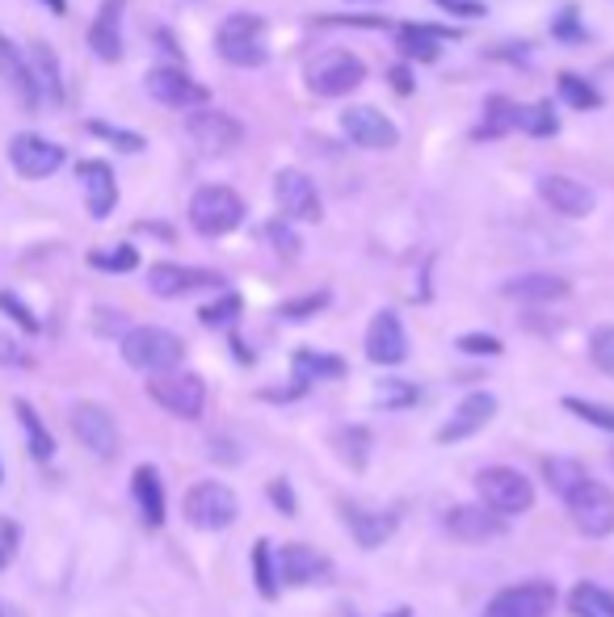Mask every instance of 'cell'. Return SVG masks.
Instances as JSON below:
<instances>
[{
  "instance_id": "obj_48",
  "label": "cell",
  "mask_w": 614,
  "mask_h": 617,
  "mask_svg": "<svg viewBox=\"0 0 614 617\" xmlns=\"http://www.w3.org/2000/svg\"><path fill=\"white\" fill-rule=\"evenodd\" d=\"M501 345L497 337H488V332H467V337H459V354L467 357H501Z\"/></svg>"
},
{
  "instance_id": "obj_58",
  "label": "cell",
  "mask_w": 614,
  "mask_h": 617,
  "mask_svg": "<svg viewBox=\"0 0 614 617\" xmlns=\"http://www.w3.org/2000/svg\"><path fill=\"white\" fill-rule=\"evenodd\" d=\"M392 617H413V609H396Z\"/></svg>"
},
{
  "instance_id": "obj_5",
  "label": "cell",
  "mask_w": 614,
  "mask_h": 617,
  "mask_svg": "<svg viewBox=\"0 0 614 617\" xmlns=\"http://www.w3.org/2000/svg\"><path fill=\"white\" fill-rule=\"evenodd\" d=\"M245 219V202L231 186H202L190 198V223L198 236H228Z\"/></svg>"
},
{
  "instance_id": "obj_55",
  "label": "cell",
  "mask_w": 614,
  "mask_h": 617,
  "mask_svg": "<svg viewBox=\"0 0 614 617\" xmlns=\"http://www.w3.org/2000/svg\"><path fill=\"white\" fill-rule=\"evenodd\" d=\"M228 446H231L228 437L211 441V458H219V462H240V454H236V449H228Z\"/></svg>"
},
{
  "instance_id": "obj_25",
  "label": "cell",
  "mask_w": 614,
  "mask_h": 617,
  "mask_svg": "<svg viewBox=\"0 0 614 617\" xmlns=\"http://www.w3.org/2000/svg\"><path fill=\"white\" fill-rule=\"evenodd\" d=\"M122 9H127V0H101L93 26H89V47L106 63L122 59Z\"/></svg>"
},
{
  "instance_id": "obj_45",
  "label": "cell",
  "mask_w": 614,
  "mask_h": 617,
  "mask_svg": "<svg viewBox=\"0 0 614 617\" xmlns=\"http://www.w3.org/2000/svg\"><path fill=\"white\" fill-rule=\"evenodd\" d=\"M328 307V290H311V295H304V299H290L278 307V316L283 319H311V316H320Z\"/></svg>"
},
{
  "instance_id": "obj_39",
  "label": "cell",
  "mask_w": 614,
  "mask_h": 617,
  "mask_svg": "<svg viewBox=\"0 0 614 617\" xmlns=\"http://www.w3.org/2000/svg\"><path fill=\"white\" fill-rule=\"evenodd\" d=\"M564 408L573 411L576 420L594 425V429L614 432V408H606V404H594V399H581V395H564Z\"/></svg>"
},
{
  "instance_id": "obj_2",
  "label": "cell",
  "mask_w": 614,
  "mask_h": 617,
  "mask_svg": "<svg viewBox=\"0 0 614 617\" xmlns=\"http://www.w3.org/2000/svg\"><path fill=\"white\" fill-rule=\"evenodd\" d=\"M476 496L488 512H497L501 521L522 517L535 508V484L514 467H484L476 475Z\"/></svg>"
},
{
  "instance_id": "obj_52",
  "label": "cell",
  "mask_w": 614,
  "mask_h": 617,
  "mask_svg": "<svg viewBox=\"0 0 614 617\" xmlns=\"http://www.w3.org/2000/svg\"><path fill=\"white\" fill-rule=\"evenodd\" d=\"M438 9L455 13V18H484V4L481 0H434Z\"/></svg>"
},
{
  "instance_id": "obj_11",
  "label": "cell",
  "mask_w": 614,
  "mask_h": 617,
  "mask_svg": "<svg viewBox=\"0 0 614 617\" xmlns=\"http://www.w3.org/2000/svg\"><path fill=\"white\" fill-rule=\"evenodd\" d=\"M552 609H556V584L552 580L509 584L488 600V617H552Z\"/></svg>"
},
{
  "instance_id": "obj_50",
  "label": "cell",
  "mask_w": 614,
  "mask_h": 617,
  "mask_svg": "<svg viewBox=\"0 0 614 617\" xmlns=\"http://www.w3.org/2000/svg\"><path fill=\"white\" fill-rule=\"evenodd\" d=\"M269 500H274V508H278L283 517H299V500H295V487H290L287 479H274V484H269Z\"/></svg>"
},
{
  "instance_id": "obj_47",
  "label": "cell",
  "mask_w": 614,
  "mask_h": 617,
  "mask_svg": "<svg viewBox=\"0 0 614 617\" xmlns=\"http://www.w3.org/2000/svg\"><path fill=\"white\" fill-rule=\"evenodd\" d=\"M552 38H559V42H585V26H581V13H576L573 4L552 21Z\"/></svg>"
},
{
  "instance_id": "obj_31",
  "label": "cell",
  "mask_w": 614,
  "mask_h": 617,
  "mask_svg": "<svg viewBox=\"0 0 614 617\" xmlns=\"http://www.w3.org/2000/svg\"><path fill=\"white\" fill-rule=\"evenodd\" d=\"M13 411H18V425H21V432H26V441H30V454H34L39 462H51V458H56V437L42 425V416L34 411V404L13 399Z\"/></svg>"
},
{
  "instance_id": "obj_15",
  "label": "cell",
  "mask_w": 614,
  "mask_h": 617,
  "mask_svg": "<svg viewBox=\"0 0 614 617\" xmlns=\"http://www.w3.org/2000/svg\"><path fill=\"white\" fill-rule=\"evenodd\" d=\"M143 89H148L152 101L169 106V110H190V106H202V101L211 97L198 80H194V76H186L181 68H174V63L152 68V72L143 76Z\"/></svg>"
},
{
  "instance_id": "obj_26",
  "label": "cell",
  "mask_w": 614,
  "mask_h": 617,
  "mask_svg": "<svg viewBox=\"0 0 614 617\" xmlns=\"http://www.w3.org/2000/svg\"><path fill=\"white\" fill-rule=\"evenodd\" d=\"M26 59H30V72H34V84H39V93L47 106H63L68 101V89H63V72H59V56L51 42H42L34 38L30 47H26Z\"/></svg>"
},
{
  "instance_id": "obj_1",
  "label": "cell",
  "mask_w": 614,
  "mask_h": 617,
  "mask_svg": "<svg viewBox=\"0 0 614 617\" xmlns=\"http://www.w3.org/2000/svg\"><path fill=\"white\" fill-rule=\"evenodd\" d=\"M186 357V340L169 332V328H156V324H143V328H131L122 332V361L139 370V375H169L181 366Z\"/></svg>"
},
{
  "instance_id": "obj_37",
  "label": "cell",
  "mask_w": 614,
  "mask_h": 617,
  "mask_svg": "<svg viewBox=\"0 0 614 617\" xmlns=\"http://www.w3.org/2000/svg\"><path fill=\"white\" fill-rule=\"evenodd\" d=\"M556 89L573 110H597V106H602V93H597L590 80H581L576 72H559Z\"/></svg>"
},
{
  "instance_id": "obj_17",
  "label": "cell",
  "mask_w": 614,
  "mask_h": 617,
  "mask_svg": "<svg viewBox=\"0 0 614 617\" xmlns=\"http://www.w3.org/2000/svg\"><path fill=\"white\" fill-rule=\"evenodd\" d=\"M493 416H497V395L472 391L459 408L450 411V420L438 429V446H459V441H467V437H476Z\"/></svg>"
},
{
  "instance_id": "obj_3",
  "label": "cell",
  "mask_w": 614,
  "mask_h": 617,
  "mask_svg": "<svg viewBox=\"0 0 614 617\" xmlns=\"http://www.w3.org/2000/svg\"><path fill=\"white\" fill-rule=\"evenodd\" d=\"M215 47H219V56L228 59L231 68H261L269 59L266 21L257 13H231L219 26V34H215Z\"/></svg>"
},
{
  "instance_id": "obj_53",
  "label": "cell",
  "mask_w": 614,
  "mask_h": 617,
  "mask_svg": "<svg viewBox=\"0 0 614 617\" xmlns=\"http://www.w3.org/2000/svg\"><path fill=\"white\" fill-rule=\"evenodd\" d=\"M320 26H354V30H379V18H325Z\"/></svg>"
},
{
  "instance_id": "obj_9",
  "label": "cell",
  "mask_w": 614,
  "mask_h": 617,
  "mask_svg": "<svg viewBox=\"0 0 614 617\" xmlns=\"http://www.w3.org/2000/svg\"><path fill=\"white\" fill-rule=\"evenodd\" d=\"M68 425H72L77 441L89 449L93 458H115L118 454V425H115V416H110V408H101L93 399H80V404H72V411H68Z\"/></svg>"
},
{
  "instance_id": "obj_8",
  "label": "cell",
  "mask_w": 614,
  "mask_h": 617,
  "mask_svg": "<svg viewBox=\"0 0 614 617\" xmlns=\"http://www.w3.org/2000/svg\"><path fill=\"white\" fill-rule=\"evenodd\" d=\"M564 505H568V517L585 538H611L614 534V491L606 484L585 479Z\"/></svg>"
},
{
  "instance_id": "obj_4",
  "label": "cell",
  "mask_w": 614,
  "mask_h": 617,
  "mask_svg": "<svg viewBox=\"0 0 614 617\" xmlns=\"http://www.w3.org/2000/svg\"><path fill=\"white\" fill-rule=\"evenodd\" d=\"M181 512H186V521H190L194 529L219 534V529L236 525V517H240V500H236V491H231L228 484L202 479V484H194L190 491H186Z\"/></svg>"
},
{
  "instance_id": "obj_33",
  "label": "cell",
  "mask_w": 614,
  "mask_h": 617,
  "mask_svg": "<svg viewBox=\"0 0 614 617\" xmlns=\"http://www.w3.org/2000/svg\"><path fill=\"white\" fill-rule=\"evenodd\" d=\"M333 446H337V458L346 462L349 470H363L370 462V429L366 425H346V429L333 432Z\"/></svg>"
},
{
  "instance_id": "obj_59",
  "label": "cell",
  "mask_w": 614,
  "mask_h": 617,
  "mask_svg": "<svg viewBox=\"0 0 614 617\" xmlns=\"http://www.w3.org/2000/svg\"><path fill=\"white\" fill-rule=\"evenodd\" d=\"M0 617H18V614H13V609H0Z\"/></svg>"
},
{
  "instance_id": "obj_38",
  "label": "cell",
  "mask_w": 614,
  "mask_h": 617,
  "mask_svg": "<svg viewBox=\"0 0 614 617\" xmlns=\"http://www.w3.org/2000/svg\"><path fill=\"white\" fill-rule=\"evenodd\" d=\"M417 399H422V391H417L413 382H404V378H379V387H375V404L384 411L413 408Z\"/></svg>"
},
{
  "instance_id": "obj_43",
  "label": "cell",
  "mask_w": 614,
  "mask_h": 617,
  "mask_svg": "<svg viewBox=\"0 0 614 617\" xmlns=\"http://www.w3.org/2000/svg\"><path fill=\"white\" fill-rule=\"evenodd\" d=\"M89 127V135L93 139H106L110 148H118V151H143V139L135 131H122V127H115V122H101V118H93V122H85Z\"/></svg>"
},
{
  "instance_id": "obj_23",
  "label": "cell",
  "mask_w": 614,
  "mask_h": 617,
  "mask_svg": "<svg viewBox=\"0 0 614 617\" xmlns=\"http://www.w3.org/2000/svg\"><path fill=\"white\" fill-rule=\"evenodd\" d=\"M341 521L346 529L354 534V543L363 546V550H375V546H384L392 534H396V512H387V508H366V505H341Z\"/></svg>"
},
{
  "instance_id": "obj_22",
  "label": "cell",
  "mask_w": 614,
  "mask_h": 617,
  "mask_svg": "<svg viewBox=\"0 0 614 617\" xmlns=\"http://www.w3.org/2000/svg\"><path fill=\"white\" fill-rule=\"evenodd\" d=\"M442 525H446V534L450 538H459V543H488V538H501L509 525L501 521L497 512H488L484 505H459L450 508L446 517H442Z\"/></svg>"
},
{
  "instance_id": "obj_16",
  "label": "cell",
  "mask_w": 614,
  "mask_h": 617,
  "mask_svg": "<svg viewBox=\"0 0 614 617\" xmlns=\"http://www.w3.org/2000/svg\"><path fill=\"white\" fill-rule=\"evenodd\" d=\"M219 273L211 269H190V265H174L160 261L148 269V290L156 299H181V295H194V290H215L219 286Z\"/></svg>"
},
{
  "instance_id": "obj_6",
  "label": "cell",
  "mask_w": 614,
  "mask_h": 617,
  "mask_svg": "<svg viewBox=\"0 0 614 617\" xmlns=\"http://www.w3.org/2000/svg\"><path fill=\"white\" fill-rule=\"evenodd\" d=\"M148 395L177 420H198L207 411V382L194 370H169L148 378Z\"/></svg>"
},
{
  "instance_id": "obj_24",
  "label": "cell",
  "mask_w": 614,
  "mask_h": 617,
  "mask_svg": "<svg viewBox=\"0 0 614 617\" xmlns=\"http://www.w3.org/2000/svg\"><path fill=\"white\" fill-rule=\"evenodd\" d=\"M80 186H85V206H89V215L93 219H110L118 206V181H115V169L106 165V160H80Z\"/></svg>"
},
{
  "instance_id": "obj_44",
  "label": "cell",
  "mask_w": 614,
  "mask_h": 617,
  "mask_svg": "<svg viewBox=\"0 0 614 617\" xmlns=\"http://www.w3.org/2000/svg\"><path fill=\"white\" fill-rule=\"evenodd\" d=\"M590 357H594V366L602 375L614 378V324L594 328V337H590Z\"/></svg>"
},
{
  "instance_id": "obj_40",
  "label": "cell",
  "mask_w": 614,
  "mask_h": 617,
  "mask_svg": "<svg viewBox=\"0 0 614 617\" xmlns=\"http://www.w3.org/2000/svg\"><path fill=\"white\" fill-rule=\"evenodd\" d=\"M240 307H245V302H240V295H236V290H228V295H219L215 302H207V307L198 311V319H202L207 328H231V324L240 319Z\"/></svg>"
},
{
  "instance_id": "obj_30",
  "label": "cell",
  "mask_w": 614,
  "mask_h": 617,
  "mask_svg": "<svg viewBox=\"0 0 614 617\" xmlns=\"http://www.w3.org/2000/svg\"><path fill=\"white\" fill-rule=\"evenodd\" d=\"M522 122H526V106L509 101V97H488L476 139H501V135H509V131H522Z\"/></svg>"
},
{
  "instance_id": "obj_7",
  "label": "cell",
  "mask_w": 614,
  "mask_h": 617,
  "mask_svg": "<svg viewBox=\"0 0 614 617\" xmlns=\"http://www.w3.org/2000/svg\"><path fill=\"white\" fill-rule=\"evenodd\" d=\"M366 80V63L354 51H325L307 68V89L316 97H346Z\"/></svg>"
},
{
  "instance_id": "obj_54",
  "label": "cell",
  "mask_w": 614,
  "mask_h": 617,
  "mask_svg": "<svg viewBox=\"0 0 614 617\" xmlns=\"http://www.w3.org/2000/svg\"><path fill=\"white\" fill-rule=\"evenodd\" d=\"M0 357H4L9 366H30V357L21 354V349H18V345H13L9 337H0Z\"/></svg>"
},
{
  "instance_id": "obj_41",
  "label": "cell",
  "mask_w": 614,
  "mask_h": 617,
  "mask_svg": "<svg viewBox=\"0 0 614 617\" xmlns=\"http://www.w3.org/2000/svg\"><path fill=\"white\" fill-rule=\"evenodd\" d=\"M522 131L535 135V139H552L559 131V118L552 110V101H535V106H526V122H522Z\"/></svg>"
},
{
  "instance_id": "obj_14",
  "label": "cell",
  "mask_w": 614,
  "mask_h": 617,
  "mask_svg": "<svg viewBox=\"0 0 614 617\" xmlns=\"http://www.w3.org/2000/svg\"><path fill=\"white\" fill-rule=\"evenodd\" d=\"M341 131H346L349 143H358V148H366V151H387L400 143L396 122H392L384 110H375V106H349V110L341 113Z\"/></svg>"
},
{
  "instance_id": "obj_57",
  "label": "cell",
  "mask_w": 614,
  "mask_h": 617,
  "mask_svg": "<svg viewBox=\"0 0 614 617\" xmlns=\"http://www.w3.org/2000/svg\"><path fill=\"white\" fill-rule=\"evenodd\" d=\"M39 4H47L51 13H68V0H39Z\"/></svg>"
},
{
  "instance_id": "obj_10",
  "label": "cell",
  "mask_w": 614,
  "mask_h": 617,
  "mask_svg": "<svg viewBox=\"0 0 614 617\" xmlns=\"http://www.w3.org/2000/svg\"><path fill=\"white\" fill-rule=\"evenodd\" d=\"M63 148L59 143H51V139H42V135H13L9 139V165H13V172L18 177H26V181H47V177H56L59 169H63Z\"/></svg>"
},
{
  "instance_id": "obj_36",
  "label": "cell",
  "mask_w": 614,
  "mask_h": 617,
  "mask_svg": "<svg viewBox=\"0 0 614 617\" xmlns=\"http://www.w3.org/2000/svg\"><path fill=\"white\" fill-rule=\"evenodd\" d=\"M252 580H257V593L266 600L278 597V567H274V550H269L266 538L252 543Z\"/></svg>"
},
{
  "instance_id": "obj_32",
  "label": "cell",
  "mask_w": 614,
  "mask_h": 617,
  "mask_svg": "<svg viewBox=\"0 0 614 617\" xmlns=\"http://www.w3.org/2000/svg\"><path fill=\"white\" fill-rule=\"evenodd\" d=\"M290 366H295V387H304V391H307V382H316V378H341L346 375V361H341V357L316 354V349H299Z\"/></svg>"
},
{
  "instance_id": "obj_60",
  "label": "cell",
  "mask_w": 614,
  "mask_h": 617,
  "mask_svg": "<svg viewBox=\"0 0 614 617\" xmlns=\"http://www.w3.org/2000/svg\"><path fill=\"white\" fill-rule=\"evenodd\" d=\"M0 484H4V462H0Z\"/></svg>"
},
{
  "instance_id": "obj_35",
  "label": "cell",
  "mask_w": 614,
  "mask_h": 617,
  "mask_svg": "<svg viewBox=\"0 0 614 617\" xmlns=\"http://www.w3.org/2000/svg\"><path fill=\"white\" fill-rule=\"evenodd\" d=\"M573 614L576 617H614V593L597 588V584H576Z\"/></svg>"
},
{
  "instance_id": "obj_29",
  "label": "cell",
  "mask_w": 614,
  "mask_h": 617,
  "mask_svg": "<svg viewBox=\"0 0 614 617\" xmlns=\"http://www.w3.org/2000/svg\"><path fill=\"white\" fill-rule=\"evenodd\" d=\"M442 38H459V30H446V26H400V51L408 59H417V63H438V42Z\"/></svg>"
},
{
  "instance_id": "obj_56",
  "label": "cell",
  "mask_w": 614,
  "mask_h": 617,
  "mask_svg": "<svg viewBox=\"0 0 614 617\" xmlns=\"http://www.w3.org/2000/svg\"><path fill=\"white\" fill-rule=\"evenodd\" d=\"M392 84H396V93H400V97L413 93V80H408V68H392Z\"/></svg>"
},
{
  "instance_id": "obj_49",
  "label": "cell",
  "mask_w": 614,
  "mask_h": 617,
  "mask_svg": "<svg viewBox=\"0 0 614 617\" xmlns=\"http://www.w3.org/2000/svg\"><path fill=\"white\" fill-rule=\"evenodd\" d=\"M266 236H269V243L283 252V257H299V236L290 231L283 219H274V223H266Z\"/></svg>"
},
{
  "instance_id": "obj_34",
  "label": "cell",
  "mask_w": 614,
  "mask_h": 617,
  "mask_svg": "<svg viewBox=\"0 0 614 617\" xmlns=\"http://www.w3.org/2000/svg\"><path fill=\"white\" fill-rule=\"evenodd\" d=\"M543 475H547V484H552L559 500H568L576 487L590 479L585 462H576V458H543Z\"/></svg>"
},
{
  "instance_id": "obj_20",
  "label": "cell",
  "mask_w": 614,
  "mask_h": 617,
  "mask_svg": "<svg viewBox=\"0 0 614 617\" xmlns=\"http://www.w3.org/2000/svg\"><path fill=\"white\" fill-rule=\"evenodd\" d=\"M538 198L552 206L556 215H564V219H585L594 210V189L585 186V181H576V177H564V172L538 177Z\"/></svg>"
},
{
  "instance_id": "obj_46",
  "label": "cell",
  "mask_w": 614,
  "mask_h": 617,
  "mask_svg": "<svg viewBox=\"0 0 614 617\" xmlns=\"http://www.w3.org/2000/svg\"><path fill=\"white\" fill-rule=\"evenodd\" d=\"M0 311L13 319L18 328H26V332H39V316H34V311H30V307L13 295V290H0Z\"/></svg>"
},
{
  "instance_id": "obj_13",
  "label": "cell",
  "mask_w": 614,
  "mask_h": 617,
  "mask_svg": "<svg viewBox=\"0 0 614 617\" xmlns=\"http://www.w3.org/2000/svg\"><path fill=\"white\" fill-rule=\"evenodd\" d=\"M274 198H278V210L287 219H299V223H320V215H325L320 189L299 169H283L274 177Z\"/></svg>"
},
{
  "instance_id": "obj_21",
  "label": "cell",
  "mask_w": 614,
  "mask_h": 617,
  "mask_svg": "<svg viewBox=\"0 0 614 617\" xmlns=\"http://www.w3.org/2000/svg\"><path fill=\"white\" fill-rule=\"evenodd\" d=\"M366 357L375 366H400L408 357V332L396 311H379L366 328Z\"/></svg>"
},
{
  "instance_id": "obj_12",
  "label": "cell",
  "mask_w": 614,
  "mask_h": 617,
  "mask_svg": "<svg viewBox=\"0 0 614 617\" xmlns=\"http://www.w3.org/2000/svg\"><path fill=\"white\" fill-rule=\"evenodd\" d=\"M186 131H190L194 148L202 151V156H228L231 148H240V139H245V127L224 110H198L190 113V122H186Z\"/></svg>"
},
{
  "instance_id": "obj_28",
  "label": "cell",
  "mask_w": 614,
  "mask_h": 617,
  "mask_svg": "<svg viewBox=\"0 0 614 617\" xmlns=\"http://www.w3.org/2000/svg\"><path fill=\"white\" fill-rule=\"evenodd\" d=\"M131 496H135V505H139V517H143V525H148V529H160V525H165V517H169L160 470H156V467H135Z\"/></svg>"
},
{
  "instance_id": "obj_18",
  "label": "cell",
  "mask_w": 614,
  "mask_h": 617,
  "mask_svg": "<svg viewBox=\"0 0 614 617\" xmlns=\"http://www.w3.org/2000/svg\"><path fill=\"white\" fill-rule=\"evenodd\" d=\"M274 567H278V580L287 584V588L328 584V576H333V563H328L325 555H316V550L304 546V543L283 546V550H278V559H274Z\"/></svg>"
},
{
  "instance_id": "obj_42",
  "label": "cell",
  "mask_w": 614,
  "mask_h": 617,
  "mask_svg": "<svg viewBox=\"0 0 614 617\" xmlns=\"http://www.w3.org/2000/svg\"><path fill=\"white\" fill-rule=\"evenodd\" d=\"M89 265L101 269V273H131L135 265H139V252H135L131 243H118L115 252H89Z\"/></svg>"
},
{
  "instance_id": "obj_51",
  "label": "cell",
  "mask_w": 614,
  "mask_h": 617,
  "mask_svg": "<svg viewBox=\"0 0 614 617\" xmlns=\"http://www.w3.org/2000/svg\"><path fill=\"white\" fill-rule=\"evenodd\" d=\"M18 525L13 521H4V517H0V571H4V567H9V559H13V550H18Z\"/></svg>"
},
{
  "instance_id": "obj_19",
  "label": "cell",
  "mask_w": 614,
  "mask_h": 617,
  "mask_svg": "<svg viewBox=\"0 0 614 617\" xmlns=\"http://www.w3.org/2000/svg\"><path fill=\"white\" fill-rule=\"evenodd\" d=\"M0 80L9 84V93H13V101H18L21 110H30V113L42 110V93H39V84H34V72H30V59H26V51L13 47L4 34H0Z\"/></svg>"
},
{
  "instance_id": "obj_27",
  "label": "cell",
  "mask_w": 614,
  "mask_h": 617,
  "mask_svg": "<svg viewBox=\"0 0 614 617\" xmlns=\"http://www.w3.org/2000/svg\"><path fill=\"white\" fill-rule=\"evenodd\" d=\"M568 278H559V273H518V278H509L501 286V295L505 299H518V302H559L568 299Z\"/></svg>"
}]
</instances>
